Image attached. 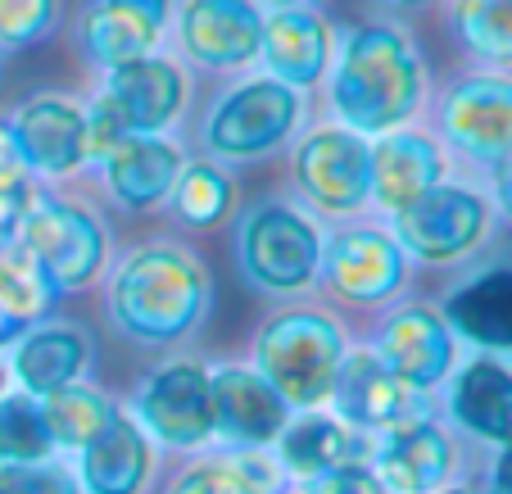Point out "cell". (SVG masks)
Listing matches in <instances>:
<instances>
[{
    "instance_id": "obj_1",
    "label": "cell",
    "mask_w": 512,
    "mask_h": 494,
    "mask_svg": "<svg viewBox=\"0 0 512 494\" xmlns=\"http://www.w3.org/2000/svg\"><path fill=\"white\" fill-rule=\"evenodd\" d=\"M331 96L340 118L358 132H390L422 100V64L399 32L358 28L340 50Z\"/></svg>"
},
{
    "instance_id": "obj_2",
    "label": "cell",
    "mask_w": 512,
    "mask_h": 494,
    "mask_svg": "<svg viewBox=\"0 0 512 494\" xmlns=\"http://www.w3.org/2000/svg\"><path fill=\"white\" fill-rule=\"evenodd\" d=\"M204 272L182 250H141L114 281V318L141 340H177L204 313Z\"/></svg>"
},
{
    "instance_id": "obj_3",
    "label": "cell",
    "mask_w": 512,
    "mask_h": 494,
    "mask_svg": "<svg viewBox=\"0 0 512 494\" xmlns=\"http://www.w3.org/2000/svg\"><path fill=\"white\" fill-rule=\"evenodd\" d=\"M259 372L286 404H318L340 372V331L318 313H286L259 340Z\"/></svg>"
},
{
    "instance_id": "obj_4",
    "label": "cell",
    "mask_w": 512,
    "mask_h": 494,
    "mask_svg": "<svg viewBox=\"0 0 512 494\" xmlns=\"http://www.w3.org/2000/svg\"><path fill=\"white\" fill-rule=\"evenodd\" d=\"M19 241L41 263L55 291L59 286H87L105 259V236H100L96 218L55 200L28 204V214L19 223Z\"/></svg>"
},
{
    "instance_id": "obj_5",
    "label": "cell",
    "mask_w": 512,
    "mask_h": 494,
    "mask_svg": "<svg viewBox=\"0 0 512 494\" xmlns=\"http://www.w3.org/2000/svg\"><path fill=\"white\" fill-rule=\"evenodd\" d=\"M300 118V96L290 87H281L277 78H259L236 87L227 100H218V109L209 114V146L227 159H250L263 155L295 127Z\"/></svg>"
},
{
    "instance_id": "obj_6",
    "label": "cell",
    "mask_w": 512,
    "mask_h": 494,
    "mask_svg": "<svg viewBox=\"0 0 512 494\" xmlns=\"http://www.w3.org/2000/svg\"><path fill=\"white\" fill-rule=\"evenodd\" d=\"M241 254L245 268H250L254 281L272 286V291H295L318 272L322 245L318 232H313L309 218H300L295 209H259V214L245 223L241 236Z\"/></svg>"
},
{
    "instance_id": "obj_7",
    "label": "cell",
    "mask_w": 512,
    "mask_h": 494,
    "mask_svg": "<svg viewBox=\"0 0 512 494\" xmlns=\"http://www.w3.org/2000/svg\"><path fill=\"white\" fill-rule=\"evenodd\" d=\"M295 177L304 195H313L322 209L349 214L372 195V150L363 136L322 127L295 155Z\"/></svg>"
},
{
    "instance_id": "obj_8",
    "label": "cell",
    "mask_w": 512,
    "mask_h": 494,
    "mask_svg": "<svg viewBox=\"0 0 512 494\" xmlns=\"http://www.w3.org/2000/svg\"><path fill=\"white\" fill-rule=\"evenodd\" d=\"M395 232L404 250L422 254V259H454L481 241L485 204L463 186H431L417 204L399 209Z\"/></svg>"
},
{
    "instance_id": "obj_9",
    "label": "cell",
    "mask_w": 512,
    "mask_h": 494,
    "mask_svg": "<svg viewBox=\"0 0 512 494\" xmlns=\"http://www.w3.org/2000/svg\"><path fill=\"white\" fill-rule=\"evenodd\" d=\"M331 395H336L340 413H345L349 422H363V427L404 431V427H417V422H426L422 390L395 381L386 372V363L372 359V354H354L349 363H340Z\"/></svg>"
},
{
    "instance_id": "obj_10",
    "label": "cell",
    "mask_w": 512,
    "mask_h": 494,
    "mask_svg": "<svg viewBox=\"0 0 512 494\" xmlns=\"http://www.w3.org/2000/svg\"><path fill=\"white\" fill-rule=\"evenodd\" d=\"M445 132L476 159H512V82L467 78L445 100Z\"/></svg>"
},
{
    "instance_id": "obj_11",
    "label": "cell",
    "mask_w": 512,
    "mask_h": 494,
    "mask_svg": "<svg viewBox=\"0 0 512 494\" xmlns=\"http://www.w3.org/2000/svg\"><path fill=\"white\" fill-rule=\"evenodd\" d=\"M182 41L204 68H236L263 50V19L250 0H186Z\"/></svg>"
},
{
    "instance_id": "obj_12",
    "label": "cell",
    "mask_w": 512,
    "mask_h": 494,
    "mask_svg": "<svg viewBox=\"0 0 512 494\" xmlns=\"http://www.w3.org/2000/svg\"><path fill=\"white\" fill-rule=\"evenodd\" d=\"M182 73L168 59H136V64L109 68L105 105L114 109V118L127 127V136H155L164 123H173V114L182 109Z\"/></svg>"
},
{
    "instance_id": "obj_13",
    "label": "cell",
    "mask_w": 512,
    "mask_h": 494,
    "mask_svg": "<svg viewBox=\"0 0 512 494\" xmlns=\"http://www.w3.org/2000/svg\"><path fill=\"white\" fill-rule=\"evenodd\" d=\"M141 417L168 445H200L213 431V395L209 377L195 363L164 368L141 395Z\"/></svg>"
},
{
    "instance_id": "obj_14",
    "label": "cell",
    "mask_w": 512,
    "mask_h": 494,
    "mask_svg": "<svg viewBox=\"0 0 512 494\" xmlns=\"http://www.w3.org/2000/svg\"><path fill=\"white\" fill-rule=\"evenodd\" d=\"M327 277L345 300L377 304L404 281V254L390 236L372 232V227H349L327 250Z\"/></svg>"
},
{
    "instance_id": "obj_15",
    "label": "cell",
    "mask_w": 512,
    "mask_h": 494,
    "mask_svg": "<svg viewBox=\"0 0 512 494\" xmlns=\"http://www.w3.org/2000/svg\"><path fill=\"white\" fill-rule=\"evenodd\" d=\"M10 141L28 168L68 173L87 159V114H78L68 100H32L14 118Z\"/></svg>"
},
{
    "instance_id": "obj_16",
    "label": "cell",
    "mask_w": 512,
    "mask_h": 494,
    "mask_svg": "<svg viewBox=\"0 0 512 494\" xmlns=\"http://www.w3.org/2000/svg\"><path fill=\"white\" fill-rule=\"evenodd\" d=\"M209 395H213V427H223L241 445H263L286 422V399L259 372L223 368L218 377H209Z\"/></svg>"
},
{
    "instance_id": "obj_17",
    "label": "cell",
    "mask_w": 512,
    "mask_h": 494,
    "mask_svg": "<svg viewBox=\"0 0 512 494\" xmlns=\"http://www.w3.org/2000/svg\"><path fill=\"white\" fill-rule=\"evenodd\" d=\"M449 359H454V340L440 327V318L426 309L399 313L386 327V336H381V363H386V372L413 390L435 386L449 372Z\"/></svg>"
},
{
    "instance_id": "obj_18",
    "label": "cell",
    "mask_w": 512,
    "mask_h": 494,
    "mask_svg": "<svg viewBox=\"0 0 512 494\" xmlns=\"http://www.w3.org/2000/svg\"><path fill=\"white\" fill-rule=\"evenodd\" d=\"M327 23L309 10H281L263 23V50L268 68L281 87H313L327 68Z\"/></svg>"
},
{
    "instance_id": "obj_19",
    "label": "cell",
    "mask_w": 512,
    "mask_h": 494,
    "mask_svg": "<svg viewBox=\"0 0 512 494\" xmlns=\"http://www.w3.org/2000/svg\"><path fill=\"white\" fill-rule=\"evenodd\" d=\"M431 186H440V150L417 132H395L372 150V195L390 209L417 204Z\"/></svg>"
},
{
    "instance_id": "obj_20",
    "label": "cell",
    "mask_w": 512,
    "mask_h": 494,
    "mask_svg": "<svg viewBox=\"0 0 512 494\" xmlns=\"http://www.w3.org/2000/svg\"><path fill=\"white\" fill-rule=\"evenodd\" d=\"M109 186L127 209H150L159 204L182 177L177 150L155 136H127L118 150H109Z\"/></svg>"
},
{
    "instance_id": "obj_21",
    "label": "cell",
    "mask_w": 512,
    "mask_h": 494,
    "mask_svg": "<svg viewBox=\"0 0 512 494\" xmlns=\"http://www.w3.org/2000/svg\"><path fill=\"white\" fill-rule=\"evenodd\" d=\"M445 472H449V440L431 422L395 431L377 458V481L395 494H422L431 485H440Z\"/></svg>"
},
{
    "instance_id": "obj_22",
    "label": "cell",
    "mask_w": 512,
    "mask_h": 494,
    "mask_svg": "<svg viewBox=\"0 0 512 494\" xmlns=\"http://www.w3.org/2000/svg\"><path fill=\"white\" fill-rule=\"evenodd\" d=\"M449 322L476 345L512 349V268H494L449 295Z\"/></svg>"
},
{
    "instance_id": "obj_23",
    "label": "cell",
    "mask_w": 512,
    "mask_h": 494,
    "mask_svg": "<svg viewBox=\"0 0 512 494\" xmlns=\"http://www.w3.org/2000/svg\"><path fill=\"white\" fill-rule=\"evenodd\" d=\"M454 413L476 436L512 445V372L503 363L476 359L454 386Z\"/></svg>"
},
{
    "instance_id": "obj_24",
    "label": "cell",
    "mask_w": 512,
    "mask_h": 494,
    "mask_svg": "<svg viewBox=\"0 0 512 494\" xmlns=\"http://www.w3.org/2000/svg\"><path fill=\"white\" fill-rule=\"evenodd\" d=\"M145 467H150V449H145L141 431L114 417L82 454V481L91 485V494H136V485L145 481Z\"/></svg>"
},
{
    "instance_id": "obj_25",
    "label": "cell",
    "mask_w": 512,
    "mask_h": 494,
    "mask_svg": "<svg viewBox=\"0 0 512 494\" xmlns=\"http://www.w3.org/2000/svg\"><path fill=\"white\" fill-rule=\"evenodd\" d=\"M82 363H87V345H82L78 331H64V327H50V331H37L19 345L14 354V368H19L23 386L32 395H55V390H68L78 381Z\"/></svg>"
},
{
    "instance_id": "obj_26",
    "label": "cell",
    "mask_w": 512,
    "mask_h": 494,
    "mask_svg": "<svg viewBox=\"0 0 512 494\" xmlns=\"http://www.w3.org/2000/svg\"><path fill=\"white\" fill-rule=\"evenodd\" d=\"M281 458L304 476H327L340 472V467H363V440L349 436L336 422H327V417H309V422H295L286 431Z\"/></svg>"
},
{
    "instance_id": "obj_27",
    "label": "cell",
    "mask_w": 512,
    "mask_h": 494,
    "mask_svg": "<svg viewBox=\"0 0 512 494\" xmlns=\"http://www.w3.org/2000/svg\"><path fill=\"white\" fill-rule=\"evenodd\" d=\"M82 41H87L91 59L109 68L136 64V59H150L159 41V23L141 19L132 10H118V5H96V10L82 19Z\"/></svg>"
},
{
    "instance_id": "obj_28",
    "label": "cell",
    "mask_w": 512,
    "mask_h": 494,
    "mask_svg": "<svg viewBox=\"0 0 512 494\" xmlns=\"http://www.w3.org/2000/svg\"><path fill=\"white\" fill-rule=\"evenodd\" d=\"M41 417H46V431H50V440H55V445L87 449L118 413L96 395V390L68 386V390H55V395L46 399Z\"/></svg>"
},
{
    "instance_id": "obj_29",
    "label": "cell",
    "mask_w": 512,
    "mask_h": 494,
    "mask_svg": "<svg viewBox=\"0 0 512 494\" xmlns=\"http://www.w3.org/2000/svg\"><path fill=\"white\" fill-rule=\"evenodd\" d=\"M50 295H55V286L41 272V263L23 250L19 236H10V241L0 245V313L10 322H23L46 309Z\"/></svg>"
},
{
    "instance_id": "obj_30",
    "label": "cell",
    "mask_w": 512,
    "mask_h": 494,
    "mask_svg": "<svg viewBox=\"0 0 512 494\" xmlns=\"http://www.w3.org/2000/svg\"><path fill=\"white\" fill-rule=\"evenodd\" d=\"M454 23L467 50L512 64V0H458Z\"/></svg>"
},
{
    "instance_id": "obj_31",
    "label": "cell",
    "mask_w": 512,
    "mask_h": 494,
    "mask_svg": "<svg viewBox=\"0 0 512 494\" xmlns=\"http://www.w3.org/2000/svg\"><path fill=\"white\" fill-rule=\"evenodd\" d=\"M50 431L41 404L23 395H5L0 399V463H41L50 454Z\"/></svg>"
},
{
    "instance_id": "obj_32",
    "label": "cell",
    "mask_w": 512,
    "mask_h": 494,
    "mask_svg": "<svg viewBox=\"0 0 512 494\" xmlns=\"http://www.w3.org/2000/svg\"><path fill=\"white\" fill-rule=\"evenodd\" d=\"M232 204V182L218 168L195 164L177 177V214L191 227H213Z\"/></svg>"
},
{
    "instance_id": "obj_33",
    "label": "cell",
    "mask_w": 512,
    "mask_h": 494,
    "mask_svg": "<svg viewBox=\"0 0 512 494\" xmlns=\"http://www.w3.org/2000/svg\"><path fill=\"white\" fill-rule=\"evenodd\" d=\"M263 485H268V472L254 463H213L186 472L173 494H263Z\"/></svg>"
},
{
    "instance_id": "obj_34",
    "label": "cell",
    "mask_w": 512,
    "mask_h": 494,
    "mask_svg": "<svg viewBox=\"0 0 512 494\" xmlns=\"http://www.w3.org/2000/svg\"><path fill=\"white\" fill-rule=\"evenodd\" d=\"M55 23V0H0V41L32 46Z\"/></svg>"
},
{
    "instance_id": "obj_35",
    "label": "cell",
    "mask_w": 512,
    "mask_h": 494,
    "mask_svg": "<svg viewBox=\"0 0 512 494\" xmlns=\"http://www.w3.org/2000/svg\"><path fill=\"white\" fill-rule=\"evenodd\" d=\"M0 494H78L64 472L41 463H5L0 467Z\"/></svg>"
},
{
    "instance_id": "obj_36",
    "label": "cell",
    "mask_w": 512,
    "mask_h": 494,
    "mask_svg": "<svg viewBox=\"0 0 512 494\" xmlns=\"http://www.w3.org/2000/svg\"><path fill=\"white\" fill-rule=\"evenodd\" d=\"M313 494H390V490L377 481V472H368V467H340V472L318 476V490Z\"/></svg>"
},
{
    "instance_id": "obj_37",
    "label": "cell",
    "mask_w": 512,
    "mask_h": 494,
    "mask_svg": "<svg viewBox=\"0 0 512 494\" xmlns=\"http://www.w3.org/2000/svg\"><path fill=\"white\" fill-rule=\"evenodd\" d=\"M105 5L132 10V14H141V19H150V23H164V14H168V0H105Z\"/></svg>"
},
{
    "instance_id": "obj_38",
    "label": "cell",
    "mask_w": 512,
    "mask_h": 494,
    "mask_svg": "<svg viewBox=\"0 0 512 494\" xmlns=\"http://www.w3.org/2000/svg\"><path fill=\"white\" fill-rule=\"evenodd\" d=\"M494 494H512V445L503 449L499 467H494Z\"/></svg>"
},
{
    "instance_id": "obj_39",
    "label": "cell",
    "mask_w": 512,
    "mask_h": 494,
    "mask_svg": "<svg viewBox=\"0 0 512 494\" xmlns=\"http://www.w3.org/2000/svg\"><path fill=\"white\" fill-rule=\"evenodd\" d=\"M503 204H508V214H512V159H508V168H503Z\"/></svg>"
},
{
    "instance_id": "obj_40",
    "label": "cell",
    "mask_w": 512,
    "mask_h": 494,
    "mask_svg": "<svg viewBox=\"0 0 512 494\" xmlns=\"http://www.w3.org/2000/svg\"><path fill=\"white\" fill-rule=\"evenodd\" d=\"M14 327H19V322H10V318H5V313H0V340L10 336V331H14Z\"/></svg>"
},
{
    "instance_id": "obj_41",
    "label": "cell",
    "mask_w": 512,
    "mask_h": 494,
    "mask_svg": "<svg viewBox=\"0 0 512 494\" xmlns=\"http://www.w3.org/2000/svg\"><path fill=\"white\" fill-rule=\"evenodd\" d=\"M14 141H10V132H0V150H10Z\"/></svg>"
},
{
    "instance_id": "obj_42",
    "label": "cell",
    "mask_w": 512,
    "mask_h": 494,
    "mask_svg": "<svg viewBox=\"0 0 512 494\" xmlns=\"http://www.w3.org/2000/svg\"><path fill=\"white\" fill-rule=\"evenodd\" d=\"M277 5H286V10H295V5H300V0H277Z\"/></svg>"
},
{
    "instance_id": "obj_43",
    "label": "cell",
    "mask_w": 512,
    "mask_h": 494,
    "mask_svg": "<svg viewBox=\"0 0 512 494\" xmlns=\"http://www.w3.org/2000/svg\"><path fill=\"white\" fill-rule=\"evenodd\" d=\"M399 5H422V0H399Z\"/></svg>"
},
{
    "instance_id": "obj_44",
    "label": "cell",
    "mask_w": 512,
    "mask_h": 494,
    "mask_svg": "<svg viewBox=\"0 0 512 494\" xmlns=\"http://www.w3.org/2000/svg\"><path fill=\"white\" fill-rule=\"evenodd\" d=\"M449 494H476V490H449Z\"/></svg>"
}]
</instances>
